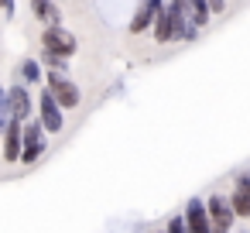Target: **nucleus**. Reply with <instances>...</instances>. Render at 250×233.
<instances>
[{
	"instance_id": "9d476101",
	"label": "nucleus",
	"mask_w": 250,
	"mask_h": 233,
	"mask_svg": "<svg viewBox=\"0 0 250 233\" xmlns=\"http://www.w3.org/2000/svg\"><path fill=\"white\" fill-rule=\"evenodd\" d=\"M18 79H21V86L28 89V83H38V79H42V65H38L35 59H24V62L18 65Z\"/></svg>"
},
{
	"instance_id": "1a4fd4ad",
	"label": "nucleus",
	"mask_w": 250,
	"mask_h": 233,
	"mask_svg": "<svg viewBox=\"0 0 250 233\" xmlns=\"http://www.w3.org/2000/svg\"><path fill=\"white\" fill-rule=\"evenodd\" d=\"M158 11H161V4H144V7H137V14H134V21H130V35H141V31H147V28L154 24Z\"/></svg>"
},
{
	"instance_id": "20e7f679",
	"label": "nucleus",
	"mask_w": 250,
	"mask_h": 233,
	"mask_svg": "<svg viewBox=\"0 0 250 233\" xmlns=\"http://www.w3.org/2000/svg\"><path fill=\"white\" fill-rule=\"evenodd\" d=\"M4 100H7V120H18V124H28V120H31L35 103H31V96H28V89H24L21 83L7 86V89H4Z\"/></svg>"
},
{
	"instance_id": "39448f33",
	"label": "nucleus",
	"mask_w": 250,
	"mask_h": 233,
	"mask_svg": "<svg viewBox=\"0 0 250 233\" xmlns=\"http://www.w3.org/2000/svg\"><path fill=\"white\" fill-rule=\"evenodd\" d=\"M38 124H42V130H48V134H59L62 124H65V117H62V110L55 106V100H52L48 89H42V100H38Z\"/></svg>"
},
{
	"instance_id": "2eb2a0df",
	"label": "nucleus",
	"mask_w": 250,
	"mask_h": 233,
	"mask_svg": "<svg viewBox=\"0 0 250 233\" xmlns=\"http://www.w3.org/2000/svg\"><path fill=\"white\" fill-rule=\"evenodd\" d=\"M165 233H188V230H185L182 216H171V219H168V230H165Z\"/></svg>"
},
{
	"instance_id": "9b49d317",
	"label": "nucleus",
	"mask_w": 250,
	"mask_h": 233,
	"mask_svg": "<svg viewBox=\"0 0 250 233\" xmlns=\"http://www.w3.org/2000/svg\"><path fill=\"white\" fill-rule=\"evenodd\" d=\"M226 206H229V212H233V219H236V216H243V219H250V199H247L243 192H236V189H233V195L226 199Z\"/></svg>"
},
{
	"instance_id": "4468645a",
	"label": "nucleus",
	"mask_w": 250,
	"mask_h": 233,
	"mask_svg": "<svg viewBox=\"0 0 250 233\" xmlns=\"http://www.w3.org/2000/svg\"><path fill=\"white\" fill-rule=\"evenodd\" d=\"M236 192H243V195L250 199V171H240V175H236Z\"/></svg>"
},
{
	"instance_id": "423d86ee",
	"label": "nucleus",
	"mask_w": 250,
	"mask_h": 233,
	"mask_svg": "<svg viewBox=\"0 0 250 233\" xmlns=\"http://www.w3.org/2000/svg\"><path fill=\"white\" fill-rule=\"evenodd\" d=\"M206 216H209V226H216V233H229L233 212H229V206H226L223 195H212V199L206 202Z\"/></svg>"
},
{
	"instance_id": "dca6fc26",
	"label": "nucleus",
	"mask_w": 250,
	"mask_h": 233,
	"mask_svg": "<svg viewBox=\"0 0 250 233\" xmlns=\"http://www.w3.org/2000/svg\"><path fill=\"white\" fill-rule=\"evenodd\" d=\"M7 127V100H4V89H0V134Z\"/></svg>"
},
{
	"instance_id": "0eeeda50",
	"label": "nucleus",
	"mask_w": 250,
	"mask_h": 233,
	"mask_svg": "<svg viewBox=\"0 0 250 233\" xmlns=\"http://www.w3.org/2000/svg\"><path fill=\"white\" fill-rule=\"evenodd\" d=\"M182 223H185V230H188V233H212L209 216H206V202H199V199H188Z\"/></svg>"
},
{
	"instance_id": "ddd939ff",
	"label": "nucleus",
	"mask_w": 250,
	"mask_h": 233,
	"mask_svg": "<svg viewBox=\"0 0 250 233\" xmlns=\"http://www.w3.org/2000/svg\"><path fill=\"white\" fill-rule=\"evenodd\" d=\"M42 151H45V141H38V144H24L18 161H21V165H35V161L42 158Z\"/></svg>"
},
{
	"instance_id": "6e6552de",
	"label": "nucleus",
	"mask_w": 250,
	"mask_h": 233,
	"mask_svg": "<svg viewBox=\"0 0 250 233\" xmlns=\"http://www.w3.org/2000/svg\"><path fill=\"white\" fill-rule=\"evenodd\" d=\"M21 124L18 120H7L4 127V161H18L21 158Z\"/></svg>"
},
{
	"instance_id": "7ed1b4c3",
	"label": "nucleus",
	"mask_w": 250,
	"mask_h": 233,
	"mask_svg": "<svg viewBox=\"0 0 250 233\" xmlns=\"http://www.w3.org/2000/svg\"><path fill=\"white\" fill-rule=\"evenodd\" d=\"M42 48L48 55H55V59H69V55H76V38L62 24H55V28H45L42 31Z\"/></svg>"
},
{
	"instance_id": "f257e3e1",
	"label": "nucleus",
	"mask_w": 250,
	"mask_h": 233,
	"mask_svg": "<svg viewBox=\"0 0 250 233\" xmlns=\"http://www.w3.org/2000/svg\"><path fill=\"white\" fill-rule=\"evenodd\" d=\"M178 38H185V4H161L154 18V42L168 45Z\"/></svg>"
},
{
	"instance_id": "f8f14e48",
	"label": "nucleus",
	"mask_w": 250,
	"mask_h": 233,
	"mask_svg": "<svg viewBox=\"0 0 250 233\" xmlns=\"http://www.w3.org/2000/svg\"><path fill=\"white\" fill-rule=\"evenodd\" d=\"M31 14L42 18V21H48V28L59 24V7H55V4H31Z\"/></svg>"
},
{
	"instance_id": "f03ea898",
	"label": "nucleus",
	"mask_w": 250,
	"mask_h": 233,
	"mask_svg": "<svg viewBox=\"0 0 250 233\" xmlns=\"http://www.w3.org/2000/svg\"><path fill=\"white\" fill-rule=\"evenodd\" d=\"M48 93H52V100H55V106L65 113V110H76L79 106V86L72 83V79H65V76H59V72H48V86H45Z\"/></svg>"
}]
</instances>
